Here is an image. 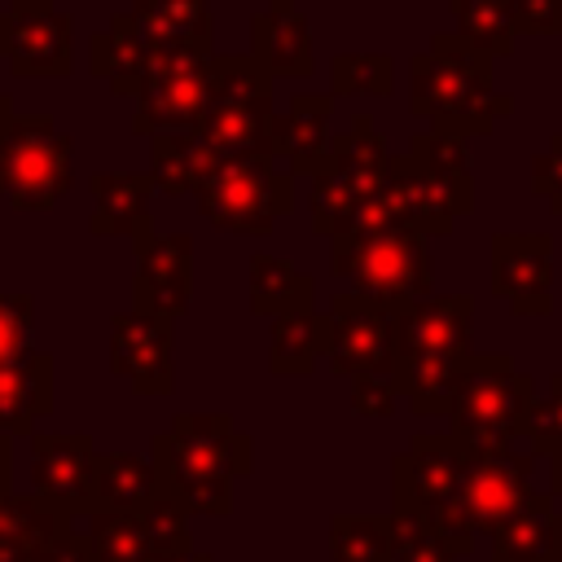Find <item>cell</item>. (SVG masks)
I'll return each instance as SVG.
<instances>
[{
	"label": "cell",
	"mask_w": 562,
	"mask_h": 562,
	"mask_svg": "<svg viewBox=\"0 0 562 562\" xmlns=\"http://www.w3.org/2000/svg\"><path fill=\"white\" fill-rule=\"evenodd\" d=\"M531 474H536L531 452H518V448L474 452L457 492L430 514V522L443 531L457 558H470L479 536H492L501 522H509L540 496L531 487Z\"/></svg>",
	"instance_id": "obj_3"
},
{
	"label": "cell",
	"mask_w": 562,
	"mask_h": 562,
	"mask_svg": "<svg viewBox=\"0 0 562 562\" xmlns=\"http://www.w3.org/2000/svg\"><path fill=\"white\" fill-rule=\"evenodd\" d=\"M92 562H158L140 514H88Z\"/></svg>",
	"instance_id": "obj_35"
},
{
	"label": "cell",
	"mask_w": 562,
	"mask_h": 562,
	"mask_svg": "<svg viewBox=\"0 0 562 562\" xmlns=\"http://www.w3.org/2000/svg\"><path fill=\"white\" fill-rule=\"evenodd\" d=\"M224 158L202 132H162L149 136V180L167 198H193Z\"/></svg>",
	"instance_id": "obj_23"
},
{
	"label": "cell",
	"mask_w": 562,
	"mask_h": 562,
	"mask_svg": "<svg viewBox=\"0 0 562 562\" xmlns=\"http://www.w3.org/2000/svg\"><path fill=\"white\" fill-rule=\"evenodd\" d=\"M31 562H92V549H88V536H79L75 527H61L35 549Z\"/></svg>",
	"instance_id": "obj_45"
},
{
	"label": "cell",
	"mask_w": 562,
	"mask_h": 562,
	"mask_svg": "<svg viewBox=\"0 0 562 562\" xmlns=\"http://www.w3.org/2000/svg\"><path fill=\"white\" fill-rule=\"evenodd\" d=\"M316 347L338 378H391L395 373V312L364 294H334L316 316Z\"/></svg>",
	"instance_id": "obj_10"
},
{
	"label": "cell",
	"mask_w": 562,
	"mask_h": 562,
	"mask_svg": "<svg viewBox=\"0 0 562 562\" xmlns=\"http://www.w3.org/2000/svg\"><path fill=\"white\" fill-rule=\"evenodd\" d=\"M386 167H391V154H386V140L378 136L373 119L369 114H356L347 132L329 136V149H325V162L316 167L312 176V189H307V215H312V233L321 237H347L356 228V215L360 206L382 193L386 184Z\"/></svg>",
	"instance_id": "obj_5"
},
{
	"label": "cell",
	"mask_w": 562,
	"mask_h": 562,
	"mask_svg": "<svg viewBox=\"0 0 562 562\" xmlns=\"http://www.w3.org/2000/svg\"><path fill=\"white\" fill-rule=\"evenodd\" d=\"M514 35H562V0H509Z\"/></svg>",
	"instance_id": "obj_44"
},
{
	"label": "cell",
	"mask_w": 562,
	"mask_h": 562,
	"mask_svg": "<svg viewBox=\"0 0 562 562\" xmlns=\"http://www.w3.org/2000/svg\"><path fill=\"white\" fill-rule=\"evenodd\" d=\"M391 211L400 224L426 233V237H443L457 215H470L474 211V198L470 193H457L452 184H443L439 176H430L413 154H391V167H386V184H382Z\"/></svg>",
	"instance_id": "obj_16"
},
{
	"label": "cell",
	"mask_w": 562,
	"mask_h": 562,
	"mask_svg": "<svg viewBox=\"0 0 562 562\" xmlns=\"http://www.w3.org/2000/svg\"><path fill=\"white\" fill-rule=\"evenodd\" d=\"M198 132L215 145L220 158H285V114H277L272 101H246V105H206Z\"/></svg>",
	"instance_id": "obj_19"
},
{
	"label": "cell",
	"mask_w": 562,
	"mask_h": 562,
	"mask_svg": "<svg viewBox=\"0 0 562 562\" xmlns=\"http://www.w3.org/2000/svg\"><path fill=\"white\" fill-rule=\"evenodd\" d=\"M250 57L272 70V79H307L316 66L312 22L294 0H268L250 18Z\"/></svg>",
	"instance_id": "obj_20"
},
{
	"label": "cell",
	"mask_w": 562,
	"mask_h": 562,
	"mask_svg": "<svg viewBox=\"0 0 562 562\" xmlns=\"http://www.w3.org/2000/svg\"><path fill=\"white\" fill-rule=\"evenodd\" d=\"M158 492L184 505V514H233V483L250 474V435L228 413H176L149 443Z\"/></svg>",
	"instance_id": "obj_1"
},
{
	"label": "cell",
	"mask_w": 562,
	"mask_h": 562,
	"mask_svg": "<svg viewBox=\"0 0 562 562\" xmlns=\"http://www.w3.org/2000/svg\"><path fill=\"white\" fill-rule=\"evenodd\" d=\"M474 329L470 294H430L395 312V351L400 356H465Z\"/></svg>",
	"instance_id": "obj_18"
},
{
	"label": "cell",
	"mask_w": 562,
	"mask_h": 562,
	"mask_svg": "<svg viewBox=\"0 0 562 562\" xmlns=\"http://www.w3.org/2000/svg\"><path fill=\"white\" fill-rule=\"evenodd\" d=\"M9 123H13V101L0 92V140H4V132H9Z\"/></svg>",
	"instance_id": "obj_48"
},
{
	"label": "cell",
	"mask_w": 562,
	"mask_h": 562,
	"mask_svg": "<svg viewBox=\"0 0 562 562\" xmlns=\"http://www.w3.org/2000/svg\"><path fill=\"white\" fill-rule=\"evenodd\" d=\"M329 272L338 281H351V294H364V299L382 303L386 312H400V307L435 294L430 237L408 224L334 237Z\"/></svg>",
	"instance_id": "obj_4"
},
{
	"label": "cell",
	"mask_w": 562,
	"mask_h": 562,
	"mask_svg": "<svg viewBox=\"0 0 562 562\" xmlns=\"http://www.w3.org/2000/svg\"><path fill=\"white\" fill-rule=\"evenodd\" d=\"M140 522H145V536H149L158 562H180V558L193 553L189 514H184V505L171 501L167 492H154V501L140 509Z\"/></svg>",
	"instance_id": "obj_39"
},
{
	"label": "cell",
	"mask_w": 562,
	"mask_h": 562,
	"mask_svg": "<svg viewBox=\"0 0 562 562\" xmlns=\"http://www.w3.org/2000/svg\"><path fill=\"white\" fill-rule=\"evenodd\" d=\"M408 154L430 171L439 176L443 184H452L457 193H470L474 198V176H470V140L457 136V132H439V127H426L408 140Z\"/></svg>",
	"instance_id": "obj_36"
},
{
	"label": "cell",
	"mask_w": 562,
	"mask_h": 562,
	"mask_svg": "<svg viewBox=\"0 0 562 562\" xmlns=\"http://www.w3.org/2000/svg\"><path fill=\"white\" fill-rule=\"evenodd\" d=\"M321 347H316V312H285L272 316V342H268V369L277 378H303L312 373Z\"/></svg>",
	"instance_id": "obj_34"
},
{
	"label": "cell",
	"mask_w": 562,
	"mask_h": 562,
	"mask_svg": "<svg viewBox=\"0 0 562 562\" xmlns=\"http://www.w3.org/2000/svg\"><path fill=\"white\" fill-rule=\"evenodd\" d=\"M470 360H474V351H465V356H400L391 382L417 417H448L452 400L470 373Z\"/></svg>",
	"instance_id": "obj_24"
},
{
	"label": "cell",
	"mask_w": 562,
	"mask_h": 562,
	"mask_svg": "<svg viewBox=\"0 0 562 562\" xmlns=\"http://www.w3.org/2000/svg\"><path fill=\"white\" fill-rule=\"evenodd\" d=\"M193 202L198 215L220 233L268 237L272 224L294 211V176L268 158H224Z\"/></svg>",
	"instance_id": "obj_7"
},
{
	"label": "cell",
	"mask_w": 562,
	"mask_h": 562,
	"mask_svg": "<svg viewBox=\"0 0 562 562\" xmlns=\"http://www.w3.org/2000/svg\"><path fill=\"white\" fill-rule=\"evenodd\" d=\"M9 474H13V443H9V435H0V496L13 492L9 487Z\"/></svg>",
	"instance_id": "obj_46"
},
{
	"label": "cell",
	"mask_w": 562,
	"mask_h": 562,
	"mask_svg": "<svg viewBox=\"0 0 562 562\" xmlns=\"http://www.w3.org/2000/svg\"><path fill=\"white\" fill-rule=\"evenodd\" d=\"M558 514H562V501H558Z\"/></svg>",
	"instance_id": "obj_51"
},
{
	"label": "cell",
	"mask_w": 562,
	"mask_h": 562,
	"mask_svg": "<svg viewBox=\"0 0 562 562\" xmlns=\"http://www.w3.org/2000/svg\"><path fill=\"white\" fill-rule=\"evenodd\" d=\"M544 562H562V549H553V553H549V558H544Z\"/></svg>",
	"instance_id": "obj_50"
},
{
	"label": "cell",
	"mask_w": 562,
	"mask_h": 562,
	"mask_svg": "<svg viewBox=\"0 0 562 562\" xmlns=\"http://www.w3.org/2000/svg\"><path fill=\"white\" fill-rule=\"evenodd\" d=\"M246 285H250V316H263V321L285 312H312V299H316V281L272 250L250 255Z\"/></svg>",
	"instance_id": "obj_28"
},
{
	"label": "cell",
	"mask_w": 562,
	"mask_h": 562,
	"mask_svg": "<svg viewBox=\"0 0 562 562\" xmlns=\"http://www.w3.org/2000/svg\"><path fill=\"white\" fill-rule=\"evenodd\" d=\"M400 404V391L391 378H351V413L360 417H391Z\"/></svg>",
	"instance_id": "obj_43"
},
{
	"label": "cell",
	"mask_w": 562,
	"mask_h": 562,
	"mask_svg": "<svg viewBox=\"0 0 562 562\" xmlns=\"http://www.w3.org/2000/svg\"><path fill=\"white\" fill-rule=\"evenodd\" d=\"M553 549H562V514L549 492L492 531V562H544Z\"/></svg>",
	"instance_id": "obj_29"
},
{
	"label": "cell",
	"mask_w": 562,
	"mask_h": 562,
	"mask_svg": "<svg viewBox=\"0 0 562 562\" xmlns=\"http://www.w3.org/2000/svg\"><path fill=\"white\" fill-rule=\"evenodd\" d=\"M88 48H92L88 70L97 79H105L114 97H140V88L149 79V40L140 35L132 13H114L105 22V31L92 35Z\"/></svg>",
	"instance_id": "obj_22"
},
{
	"label": "cell",
	"mask_w": 562,
	"mask_h": 562,
	"mask_svg": "<svg viewBox=\"0 0 562 562\" xmlns=\"http://www.w3.org/2000/svg\"><path fill=\"white\" fill-rule=\"evenodd\" d=\"M408 110L439 132L487 136L514 114V97L492 88V57L470 48L457 31H435L426 53L408 57Z\"/></svg>",
	"instance_id": "obj_2"
},
{
	"label": "cell",
	"mask_w": 562,
	"mask_h": 562,
	"mask_svg": "<svg viewBox=\"0 0 562 562\" xmlns=\"http://www.w3.org/2000/svg\"><path fill=\"white\" fill-rule=\"evenodd\" d=\"M531 193H540L549 211L562 215V132L531 158Z\"/></svg>",
	"instance_id": "obj_42"
},
{
	"label": "cell",
	"mask_w": 562,
	"mask_h": 562,
	"mask_svg": "<svg viewBox=\"0 0 562 562\" xmlns=\"http://www.w3.org/2000/svg\"><path fill=\"white\" fill-rule=\"evenodd\" d=\"M88 189H92L88 228L97 237H140L154 228L149 224V198H154L149 171H97Z\"/></svg>",
	"instance_id": "obj_21"
},
{
	"label": "cell",
	"mask_w": 562,
	"mask_h": 562,
	"mask_svg": "<svg viewBox=\"0 0 562 562\" xmlns=\"http://www.w3.org/2000/svg\"><path fill=\"white\" fill-rule=\"evenodd\" d=\"M215 48L198 44H149V79L136 97L132 132L162 136V132H198L206 114V83H211Z\"/></svg>",
	"instance_id": "obj_9"
},
{
	"label": "cell",
	"mask_w": 562,
	"mask_h": 562,
	"mask_svg": "<svg viewBox=\"0 0 562 562\" xmlns=\"http://www.w3.org/2000/svg\"><path fill=\"white\" fill-rule=\"evenodd\" d=\"M61 527H70V514L48 509L31 492H4L0 496V562H31L35 549Z\"/></svg>",
	"instance_id": "obj_31"
},
{
	"label": "cell",
	"mask_w": 562,
	"mask_h": 562,
	"mask_svg": "<svg viewBox=\"0 0 562 562\" xmlns=\"http://www.w3.org/2000/svg\"><path fill=\"white\" fill-rule=\"evenodd\" d=\"M97 443L92 435H31V496L61 514H88Z\"/></svg>",
	"instance_id": "obj_15"
},
{
	"label": "cell",
	"mask_w": 562,
	"mask_h": 562,
	"mask_svg": "<svg viewBox=\"0 0 562 562\" xmlns=\"http://www.w3.org/2000/svg\"><path fill=\"white\" fill-rule=\"evenodd\" d=\"M110 369L136 395H171V321L136 307L110 316Z\"/></svg>",
	"instance_id": "obj_17"
},
{
	"label": "cell",
	"mask_w": 562,
	"mask_h": 562,
	"mask_svg": "<svg viewBox=\"0 0 562 562\" xmlns=\"http://www.w3.org/2000/svg\"><path fill=\"white\" fill-rule=\"evenodd\" d=\"M395 61L386 53H338L329 61L334 97H391Z\"/></svg>",
	"instance_id": "obj_37"
},
{
	"label": "cell",
	"mask_w": 562,
	"mask_h": 562,
	"mask_svg": "<svg viewBox=\"0 0 562 562\" xmlns=\"http://www.w3.org/2000/svg\"><path fill=\"white\" fill-rule=\"evenodd\" d=\"M35 334V303L31 294H0V364L22 360Z\"/></svg>",
	"instance_id": "obj_41"
},
{
	"label": "cell",
	"mask_w": 562,
	"mask_h": 562,
	"mask_svg": "<svg viewBox=\"0 0 562 562\" xmlns=\"http://www.w3.org/2000/svg\"><path fill=\"white\" fill-rule=\"evenodd\" d=\"M457 18V35L479 48L483 57H509L514 53V4L509 0H448Z\"/></svg>",
	"instance_id": "obj_32"
},
{
	"label": "cell",
	"mask_w": 562,
	"mask_h": 562,
	"mask_svg": "<svg viewBox=\"0 0 562 562\" xmlns=\"http://www.w3.org/2000/svg\"><path fill=\"white\" fill-rule=\"evenodd\" d=\"M474 448L448 435H413L404 452L391 457V509L435 514L461 483Z\"/></svg>",
	"instance_id": "obj_12"
},
{
	"label": "cell",
	"mask_w": 562,
	"mask_h": 562,
	"mask_svg": "<svg viewBox=\"0 0 562 562\" xmlns=\"http://www.w3.org/2000/svg\"><path fill=\"white\" fill-rule=\"evenodd\" d=\"M53 408V356L26 351L13 364H0V435H35V422Z\"/></svg>",
	"instance_id": "obj_25"
},
{
	"label": "cell",
	"mask_w": 562,
	"mask_h": 562,
	"mask_svg": "<svg viewBox=\"0 0 562 562\" xmlns=\"http://www.w3.org/2000/svg\"><path fill=\"white\" fill-rule=\"evenodd\" d=\"M553 237L549 233H492V290L509 299L514 316H549L553 299Z\"/></svg>",
	"instance_id": "obj_14"
},
{
	"label": "cell",
	"mask_w": 562,
	"mask_h": 562,
	"mask_svg": "<svg viewBox=\"0 0 562 562\" xmlns=\"http://www.w3.org/2000/svg\"><path fill=\"white\" fill-rule=\"evenodd\" d=\"M527 452L531 457H553L562 452V369L549 373V395L531 404V417H527Z\"/></svg>",
	"instance_id": "obj_40"
},
{
	"label": "cell",
	"mask_w": 562,
	"mask_h": 562,
	"mask_svg": "<svg viewBox=\"0 0 562 562\" xmlns=\"http://www.w3.org/2000/svg\"><path fill=\"white\" fill-rule=\"evenodd\" d=\"M0 57L26 79H66L75 70V22L53 0H9L0 13Z\"/></svg>",
	"instance_id": "obj_11"
},
{
	"label": "cell",
	"mask_w": 562,
	"mask_h": 562,
	"mask_svg": "<svg viewBox=\"0 0 562 562\" xmlns=\"http://www.w3.org/2000/svg\"><path fill=\"white\" fill-rule=\"evenodd\" d=\"M553 501H562V452L549 457V487H544Z\"/></svg>",
	"instance_id": "obj_47"
},
{
	"label": "cell",
	"mask_w": 562,
	"mask_h": 562,
	"mask_svg": "<svg viewBox=\"0 0 562 562\" xmlns=\"http://www.w3.org/2000/svg\"><path fill=\"white\" fill-rule=\"evenodd\" d=\"M180 562H215V558H211V553H198V549H193V553H189V558H180Z\"/></svg>",
	"instance_id": "obj_49"
},
{
	"label": "cell",
	"mask_w": 562,
	"mask_h": 562,
	"mask_svg": "<svg viewBox=\"0 0 562 562\" xmlns=\"http://www.w3.org/2000/svg\"><path fill=\"white\" fill-rule=\"evenodd\" d=\"M158 492L149 457L136 452H97L88 514H140Z\"/></svg>",
	"instance_id": "obj_26"
},
{
	"label": "cell",
	"mask_w": 562,
	"mask_h": 562,
	"mask_svg": "<svg viewBox=\"0 0 562 562\" xmlns=\"http://www.w3.org/2000/svg\"><path fill=\"white\" fill-rule=\"evenodd\" d=\"M75 140L44 114H13L0 140V198L18 211H48L70 193Z\"/></svg>",
	"instance_id": "obj_8"
},
{
	"label": "cell",
	"mask_w": 562,
	"mask_h": 562,
	"mask_svg": "<svg viewBox=\"0 0 562 562\" xmlns=\"http://www.w3.org/2000/svg\"><path fill=\"white\" fill-rule=\"evenodd\" d=\"M149 44H198L215 48L211 0H132L127 9Z\"/></svg>",
	"instance_id": "obj_30"
},
{
	"label": "cell",
	"mask_w": 562,
	"mask_h": 562,
	"mask_svg": "<svg viewBox=\"0 0 562 562\" xmlns=\"http://www.w3.org/2000/svg\"><path fill=\"white\" fill-rule=\"evenodd\" d=\"M386 522H391V544H395V558L391 562H457L452 544L430 522V514L386 509Z\"/></svg>",
	"instance_id": "obj_38"
},
{
	"label": "cell",
	"mask_w": 562,
	"mask_h": 562,
	"mask_svg": "<svg viewBox=\"0 0 562 562\" xmlns=\"http://www.w3.org/2000/svg\"><path fill=\"white\" fill-rule=\"evenodd\" d=\"M536 404V378L527 369H514V356H479L470 360V373L452 400L448 426L461 443L474 452L487 448H514V439L527 435V417Z\"/></svg>",
	"instance_id": "obj_6"
},
{
	"label": "cell",
	"mask_w": 562,
	"mask_h": 562,
	"mask_svg": "<svg viewBox=\"0 0 562 562\" xmlns=\"http://www.w3.org/2000/svg\"><path fill=\"white\" fill-rule=\"evenodd\" d=\"M136 277H132V307L176 321L193 303V237L189 233H140L132 237Z\"/></svg>",
	"instance_id": "obj_13"
},
{
	"label": "cell",
	"mask_w": 562,
	"mask_h": 562,
	"mask_svg": "<svg viewBox=\"0 0 562 562\" xmlns=\"http://www.w3.org/2000/svg\"><path fill=\"white\" fill-rule=\"evenodd\" d=\"M334 92H294L285 105V171L290 176H316L329 149V119H334Z\"/></svg>",
	"instance_id": "obj_27"
},
{
	"label": "cell",
	"mask_w": 562,
	"mask_h": 562,
	"mask_svg": "<svg viewBox=\"0 0 562 562\" xmlns=\"http://www.w3.org/2000/svg\"><path fill=\"white\" fill-rule=\"evenodd\" d=\"M386 514H334L329 518V562H391Z\"/></svg>",
	"instance_id": "obj_33"
}]
</instances>
